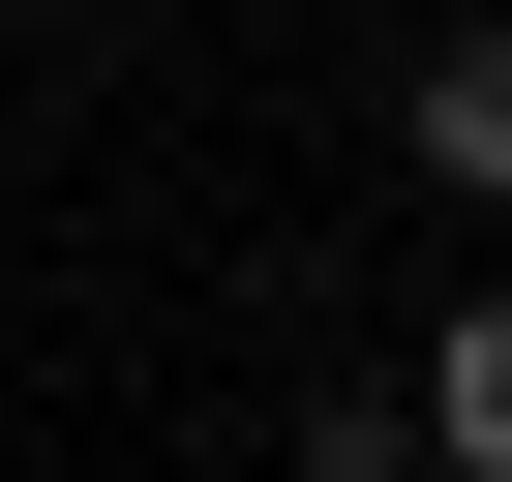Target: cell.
Returning a JSON list of instances; mask_svg holds the SVG:
<instances>
[{
	"label": "cell",
	"mask_w": 512,
	"mask_h": 482,
	"mask_svg": "<svg viewBox=\"0 0 512 482\" xmlns=\"http://www.w3.org/2000/svg\"><path fill=\"white\" fill-rule=\"evenodd\" d=\"M392 181H422V211H512V31H482V0L392 31Z\"/></svg>",
	"instance_id": "cell-1"
},
{
	"label": "cell",
	"mask_w": 512,
	"mask_h": 482,
	"mask_svg": "<svg viewBox=\"0 0 512 482\" xmlns=\"http://www.w3.org/2000/svg\"><path fill=\"white\" fill-rule=\"evenodd\" d=\"M422 482H512V272L422 302Z\"/></svg>",
	"instance_id": "cell-2"
},
{
	"label": "cell",
	"mask_w": 512,
	"mask_h": 482,
	"mask_svg": "<svg viewBox=\"0 0 512 482\" xmlns=\"http://www.w3.org/2000/svg\"><path fill=\"white\" fill-rule=\"evenodd\" d=\"M302 482H422V392H332V422H302Z\"/></svg>",
	"instance_id": "cell-3"
}]
</instances>
